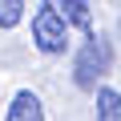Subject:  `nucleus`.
<instances>
[{
    "instance_id": "obj_1",
    "label": "nucleus",
    "mask_w": 121,
    "mask_h": 121,
    "mask_svg": "<svg viewBox=\"0 0 121 121\" xmlns=\"http://www.w3.org/2000/svg\"><path fill=\"white\" fill-rule=\"evenodd\" d=\"M105 73H109V44H105V36L93 32V36H85V44L73 60V81L81 89H97V81Z\"/></svg>"
},
{
    "instance_id": "obj_2",
    "label": "nucleus",
    "mask_w": 121,
    "mask_h": 121,
    "mask_svg": "<svg viewBox=\"0 0 121 121\" xmlns=\"http://www.w3.org/2000/svg\"><path fill=\"white\" fill-rule=\"evenodd\" d=\"M32 44H36L40 52H48V56H56V52L69 48V20L60 16L52 4H44V8L32 16Z\"/></svg>"
},
{
    "instance_id": "obj_3",
    "label": "nucleus",
    "mask_w": 121,
    "mask_h": 121,
    "mask_svg": "<svg viewBox=\"0 0 121 121\" xmlns=\"http://www.w3.org/2000/svg\"><path fill=\"white\" fill-rule=\"evenodd\" d=\"M4 121H44V105H40V97H36L32 89H20V93L12 97Z\"/></svg>"
},
{
    "instance_id": "obj_4",
    "label": "nucleus",
    "mask_w": 121,
    "mask_h": 121,
    "mask_svg": "<svg viewBox=\"0 0 121 121\" xmlns=\"http://www.w3.org/2000/svg\"><path fill=\"white\" fill-rule=\"evenodd\" d=\"M44 4H52L60 16H65L73 28H81L85 36H93V12H89V0H44Z\"/></svg>"
},
{
    "instance_id": "obj_5",
    "label": "nucleus",
    "mask_w": 121,
    "mask_h": 121,
    "mask_svg": "<svg viewBox=\"0 0 121 121\" xmlns=\"http://www.w3.org/2000/svg\"><path fill=\"white\" fill-rule=\"evenodd\" d=\"M97 121H121V93L109 85L97 89Z\"/></svg>"
},
{
    "instance_id": "obj_6",
    "label": "nucleus",
    "mask_w": 121,
    "mask_h": 121,
    "mask_svg": "<svg viewBox=\"0 0 121 121\" xmlns=\"http://www.w3.org/2000/svg\"><path fill=\"white\" fill-rule=\"evenodd\" d=\"M24 16V0H0V28H16Z\"/></svg>"
}]
</instances>
